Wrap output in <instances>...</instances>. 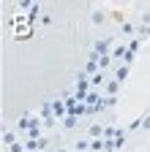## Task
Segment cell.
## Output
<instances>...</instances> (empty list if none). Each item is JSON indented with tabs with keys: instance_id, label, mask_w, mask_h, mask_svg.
<instances>
[{
	"instance_id": "6da1fadb",
	"label": "cell",
	"mask_w": 150,
	"mask_h": 152,
	"mask_svg": "<svg viewBox=\"0 0 150 152\" xmlns=\"http://www.w3.org/2000/svg\"><path fill=\"white\" fill-rule=\"evenodd\" d=\"M145 128H150V117H147V120H145Z\"/></svg>"
}]
</instances>
